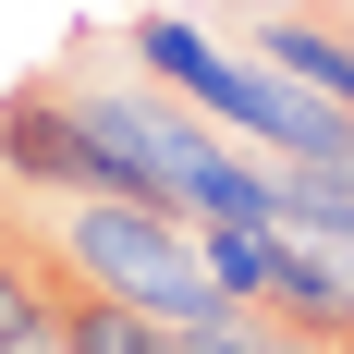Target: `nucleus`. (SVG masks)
Wrapping results in <instances>:
<instances>
[{
    "instance_id": "nucleus-6",
    "label": "nucleus",
    "mask_w": 354,
    "mask_h": 354,
    "mask_svg": "<svg viewBox=\"0 0 354 354\" xmlns=\"http://www.w3.org/2000/svg\"><path fill=\"white\" fill-rule=\"evenodd\" d=\"M0 354H62V342H37V330H0Z\"/></svg>"
},
{
    "instance_id": "nucleus-2",
    "label": "nucleus",
    "mask_w": 354,
    "mask_h": 354,
    "mask_svg": "<svg viewBox=\"0 0 354 354\" xmlns=\"http://www.w3.org/2000/svg\"><path fill=\"white\" fill-rule=\"evenodd\" d=\"M0 183H37V196H122V171H110V147H98V110H86V86H73L62 62L25 73V86L0 98Z\"/></svg>"
},
{
    "instance_id": "nucleus-1",
    "label": "nucleus",
    "mask_w": 354,
    "mask_h": 354,
    "mask_svg": "<svg viewBox=\"0 0 354 354\" xmlns=\"http://www.w3.org/2000/svg\"><path fill=\"white\" fill-rule=\"evenodd\" d=\"M49 257H62L86 293H122V306H147V318H171L196 354H245L257 342V306L220 293V269H208V245H196L183 208H147V196H62Z\"/></svg>"
},
{
    "instance_id": "nucleus-4",
    "label": "nucleus",
    "mask_w": 354,
    "mask_h": 354,
    "mask_svg": "<svg viewBox=\"0 0 354 354\" xmlns=\"http://www.w3.org/2000/svg\"><path fill=\"white\" fill-rule=\"evenodd\" d=\"M62 354H196L171 318H147V306H122V293H86L73 281V306H62Z\"/></svg>"
},
{
    "instance_id": "nucleus-3",
    "label": "nucleus",
    "mask_w": 354,
    "mask_h": 354,
    "mask_svg": "<svg viewBox=\"0 0 354 354\" xmlns=\"http://www.w3.org/2000/svg\"><path fill=\"white\" fill-rule=\"evenodd\" d=\"M245 49L269 73H293V86H318V98H342L354 110V12H245Z\"/></svg>"
},
{
    "instance_id": "nucleus-5",
    "label": "nucleus",
    "mask_w": 354,
    "mask_h": 354,
    "mask_svg": "<svg viewBox=\"0 0 354 354\" xmlns=\"http://www.w3.org/2000/svg\"><path fill=\"white\" fill-rule=\"evenodd\" d=\"M245 354H342V342H306V330H269V318H257V342Z\"/></svg>"
}]
</instances>
